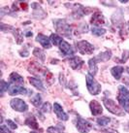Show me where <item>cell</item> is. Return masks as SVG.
Here are the masks:
<instances>
[{"label":"cell","mask_w":129,"mask_h":133,"mask_svg":"<svg viewBox=\"0 0 129 133\" xmlns=\"http://www.w3.org/2000/svg\"><path fill=\"white\" fill-rule=\"evenodd\" d=\"M119 93L118 95V100L120 106H121L125 112L129 114V90L123 85H119L118 88Z\"/></svg>","instance_id":"6da1fadb"},{"label":"cell","mask_w":129,"mask_h":133,"mask_svg":"<svg viewBox=\"0 0 129 133\" xmlns=\"http://www.w3.org/2000/svg\"><path fill=\"white\" fill-rule=\"evenodd\" d=\"M55 30L61 35L67 38L71 37V27L64 19H55L53 21Z\"/></svg>","instance_id":"7a4b0ae2"},{"label":"cell","mask_w":129,"mask_h":133,"mask_svg":"<svg viewBox=\"0 0 129 133\" xmlns=\"http://www.w3.org/2000/svg\"><path fill=\"white\" fill-rule=\"evenodd\" d=\"M86 87H87L89 92L93 95H97L101 91V85L93 79L91 75L89 74L86 75Z\"/></svg>","instance_id":"3957f363"},{"label":"cell","mask_w":129,"mask_h":133,"mask_svg":"<svg viewBox=\"0 0 129 133\" xmlns=\"http://www.w3.org/2000/svg\"><path fill=\"white\" fill-rule=\"evenodd\" d=\"M104 104H105L106 108L108 109V111H110L112 114L117 115V116H123L124 115V112L122 111L120 107L118 105H117V103L114 102L113 100L105 98L104 99Z\"/></svg>","instance_id":"277c9868"},{"label":"cell","mask_w":129,"mask_h":133,"mask_svg":"<svg viewBox=\"0 0 129 133\" xmlns=\"http://www.w3.org/2000/svg\"><path fill=\"white\" fill-rule=\"evenodd\" d=\"M77 48L79 52L83 55H91L94 51V47L87 41H79L77 42Z\"/></svg>","instance_id":"5b68a950"},{"label":"cell","mask_w":129,"mask_h":133,"mask_svg":"<svg viewBox=\"0 0 129 133\" xmlns=\"http://www.w3.org/2000/svg\"><path fill=\"white\" fill-rule=\"evenodd\" d=\"M28 70H29L30 73H32L34 75H37V76H44L46 75V73L48 72V69H46L45 67H43L41 64L37 62H30L29 66H28Z\"/></svg>","instance_id":"8992f818"},{"label":"cell","mask_w":129,"mask_h":133,"mask_svg":"<svg viewBox=\"0 0 129 133\" xmlns=\"http://www.w3.org/2000/svg\"><path fill=\"white\" fill-rule=\"evenodd\" d=\"M76 127L80 133H87L91 129V124L87 121H85L82 118H77L76 121Z\"/></svg>","instance_id":"52a82bcc"},{"label":"cell","mask_w":129,"mask_h":133,"mask_svg":"<svg viewBox=\"0 0 129 133\" xmlns=\"http://www.w3.org/2000/svg\"><path fill=\"white\" fill-rule=\"evenodd\" d=\"M11 107L18 112H25L28 109L27 104L23 101V100L19 99V98H15V99H12L10 102Z\"/></svg>","instance_id":"ba28073f"},{"label":"cell","mask_w":129,"mask_h":133,"mask_svg":"<svg viewBox=\"0 0 129 133\" xmlns=\"http://www.w3.org/2000/svg\"><path fill=\"white\" fill-rule=\"evenodd\" d=\"M59 49H60V51H61L65 56H71L74 55V50H73V48H72V46H71L69 43H67L66 41H64V40L61 41V43L59 44Z\"/></svg>","instance_id":"9c48e42d"},{"label":"cell","mask_w":129,"mask_h":133,"mask_svg":"<svg viewBox=\"0 0 129 133\" xmlns=\"http://www.w3.org/2000/svg\"><path fill=\"white\" fill-rule=\"evenodd\" d=\"M8 91L10 93V95H17V94H26L27 90L25 88H23L22 85H10V88L8 89Z\"/></svg>","instance_id":"30bf717a"},{"label":"cell","mask_w":129,"mask_h":133,"mask_svg":"<svg viewBox=\"0 0 129 133\" xmlns=\"http://www.w3.org/2000/svg\"><path fill=\"white\" fill-rule=\"evenodd\" d=\"M53 111H55V115L57 116V118L59 119H61V121H67L68 119V115L63 111L62 107L58 103L53 104Z\"/></svg>","instance_id":"8fae6325"},{"label":"cell","mask_w":129,"mask_h":133,"mask_svg":"<svg viewBox=\"0 0 129 133\" xmlns=\"http://www.w3.org/2000/svg\"><path fill=\"white\" fill-rule=\"evenodd\" d=\"M89 107H90L92 115H94V116H98V115L102 114V112H103V108L101 106V104L99 102H97L96 100H93L90 102Z\"/></svg>","instance_id":"7c38bea8"},{"label":"cell","mask_w":129,"mask_h":133,"mask_svg":"<svg viewBox=\"0 0 129 133\" xmlns=\"http://www.w3.org/2000/svg\"><path fill=\"white\" fill-rule=\"evenodd\" d=\"M91 23L92 24H94V25H102V24H104L105 23V19H104L103 15L101 14V13H99V12H96V13H94L93 14V16H92L91 18Z\"/></svg>","instance_id":"4fadbf2b"},{"label":"cell","mask_w":129,"mask_h":133,"mask_svg":"<svg viewBox=\"0 0 129 133\" xmlns=\"http://www.w3.org/2000/svg\"><path fill=\"white\" fill-rule=\"evenodd\" d=\"M36 40L40 43L44 48L46 49H51L52 47V45H51V40H50V38H48L47 36H45L43 34H38V36H37Z\"/></svg>","instance_id":"5bb4252c"},{"label":"cell","mask_w":129,"mask_h":133,"mask_svg":"<svg viewBox=\"0 0 129 133\" xmlns=\"http://www.w3.org/2000/svg\"><path fill=\"white\" fill-rule=\"evenodd\" d=\"M69 64L70 66L73 68L74 70H77V69H80L83 64H84V60L80 57H77V56H74L69 60Z\"/></svg>","instance_id":"9a60e30c"},{"label":"cell","mask_w":129,"mask_h":133,"mask_svg":"<svg viewBox=\"0 0 129 133\" xmlns=\"http://www.w3.org/2000/svg\"><path fill=\"white\" fill-rule=\"evenodd\" d=\"M25 124L28 125L29 127L33 128V129H38L39 128V125H38V122L36 121V118L33 117V116H28L27 118L25 119Z\"/></svg>","instance_id":"2e32d148"},{"label":"cell","mask_w":129,"mask_h":133,"mask_svg":"<svg viewBox=\"0 0 129 133\" xmlns=\"http://www.w3.org/2000/svg\"><path fill=\"white\" fill-rule=\"evenodd\" d=\"M123 71H124V69H123L122 66H114L112 68L111 73H112V75H113L117 80H119L120 77H121L122 73H123Z\"/></svg>","instance_id":"e0dca14e"},{"label":"cell","mask_w":129,"mask_h":133,"mask_svg":"<svg viewBox=\"0 0 129 133\" xmlns=\"http://www.w3.org/2000/svg\"><path fill=\"white\" fill-rule=\"evenodd\" d=\"M29 83L33 85V87H35L36 89H40V90H43V91L45 90V88H44V85H43V83H42V81H41L40 79L30 77L29 78Z\"/></svg>","instance_id":"ac0fdd59"},{"label":"cell","mask_w":129,"mask_h":133,"mask_svg":"<svg viewBox=\"0 0 129 133\" xmlns=\"http://www.w3.org/2000/svg\"><path fill=\"white\" fill-rule=\"evenodd\" d=\"M97 62H98V61L95 59V57L89 59V73H90V75H92V76H94V75L96 74V72H97Z\"/></svg>","instance_id":"d6986e66"},{"label":"cell","mask_w":129,"mask_h":133,"mask_svg":"<svg viewBox=\"0 0 129 133\" xmlns=\"http://www.w3.org/2000/svg\"><path fill=\"white\" fill-rule=\"evenodd\" d=\"M111 55L112 54H111L110 51H107V52H102V54L98 55L97 56H95V59L98 62H100V61H107V60H109L111 58Z\"/></svg>","instance_id":"ffe728a7"},{"label":"cell","mask_w":129,"mask_h":133,"mask_svg":"<svg viewBox=\"0 0 129 133\" xmlns=\"http://www.w3.org/2000/svg\"><path fill=\"white\" fill-rule=\"evenodd\" d=\"M10 80L11 82H13L14 84H23V78L22 76H19L18 73L16 72H13L11 75H10Z\"/></svg>","instance_id":"44dd1931"},{"label":"cell","mask_w":129,"mask_h":133,"mask_svg":"<svg viewBox=\"0 0 129 133\" xmlns=\"http://www.w3.org/2000/svg\"><path fill=\"white\" fill-rule=\"evenodd\" d=\"M13 33H14V36H15L16 40H17V43L18 44H22V40H23V34H22V32L21 31V29H18V28H17V29H13Z\"/></svg>","instance_id":"7402d4cb"},{"label":"cell","mask_w":129,"mask_h":133,"mask_svg":"<svg viewBox=\"0 0 129 133\" xmlns=\"http://www.w3.org/2000/svg\"><path fill=\"white\" fill-rule=\"evenodd\" d=\"M33 55L36 56V57H38V58L40 59L42 62H44V61H45V54H44V52L41 50V49H39V48L34 49Z\"/></svg>","instance_id":"603a6c76"},{"label":"cell","mask_w":129,"mask_h":133,"mask_svg":"<svg viewBox=\"0 0 129 133\" xmlns=\"http://www.w3.org/2000/svg\"><path fill=\"white\" fill-rule=\"evenodd\" d=\"M31 103L33 104L35 107H40L41 104H42V98H41L40 94H35L31 98Z\"/></svg>","instance_id":"cb8c5ba5"},{"label":"cell","mask_w":129,"mask_h":133,"mask_svg":"<svg viewBox=\"0 0 129 133\" xmlns=\"http://www.w3.org/2000/svg\"><path fill=\"white\" fill-rule=\"evenodd\" d=\"M50 39H51V42H52L55 46H59V44H60L61 41H62V38H60L58 35H56V34H52Z\"/></svg>","instance_id":"d4e9b609"},{"label":"cell","mask_w":129,"mask_h":133,"mask_svg":"<svg viewBox=\"0 0 129 133\" xmlns=\"http://www.w3.org/2000/svg\"><path fill=\"white\" fill-rule=\"evenodd\" d=\"M92 33L96 35V36H101V35H104L106 33V29L104 28H100V27H92Z\"/></svg>","instance_id":"484cf974"},{"label":"cell","mask_w":129,"mask_h":133,"mask_svg":"<svg viewBox=\"0 0 129 133\" xmlns=\"http://www.w3.org/2000/svg\"><path fill=\"white\" fill-rule=\"evenodd\" d=\"M110 118H108V117H102V118H99L97 119V123L101 126H106L110 122Z\"/></svg>","instance_id":"4316f807"},{"label":"cell","mask_w":129,"mask_h":133,"mask_svg":"<svg viewBox=\"0 0 129 133\" xmlns=\"http://www.w3.org/2000/svg\"><path fill=\"white\" fill-rule=\"evenodd\" d=\"M9 88H10V87L8 85V83H6V82H4V81H1V88H0V89H1V93H2V94H3L6 90H8Z\"/></svg>","instance_id":"83f0119b"},{"label":"cell","mask_w":129,"mask_h":133,"mask_svg":"<svg viewBox=\"0 0 129 133\" xmlns=\"http://www.w3.org/2000/svg\"><path fill=\"white\" fill-rule=\"evenodd\" d=\"M42 111L43 112H51V104L50 103H45L42 107Z\"/></svg>","instance_id":"f1b7e54d"},{"label":"cell","mask_w":129,"mask_h":133,"mask_svg":"<svg viewBox=\"0 0 129 133\" xmlns=\"http://www.w3.org/2000/svg\"><path fill=\"white\" fill-rule=\"evenodd\" d=\"M6 122H7V124L10 126V127H11L12 129H16V128L18 127V125H17V124H16L14 122H12L11 119H7V121H6Z\"/></svg>","instance_id":"f546056e"},{"label":"cell","mask_w":129,"mask_h":133,"mask_svg":"<svg viewBox=\"0 0 129 133\" xmlns=\"http://www.w3.org/2000/svg\"><path fill=\"white\" fill-rule=\"evenodd\" d=\"M0 133H11V132H10V130L8 129L7 126L4 125V124H1V126H0Z\"/></svg>","instance_id":"4dcf8cb0"},{"label":"cell","mask_w":129,"mask_h":133,"mask_svg":"<svg viewBox=\"0 0 129 133\" xmlns=\"http://www.w3.org/2000/svg\"><path fill=\"white\" fill-rule=\"evenodd\" d=\"M21 7L23 9V10H27V8H28V5L26 2H21Z\"/></svg>","instance_id":"1f68e13d"},{"label":"cell","mask_w":129,"mask_h":133,"mask_svg":"<svg viewBox=\"0 0 129 133\" xmlns=\"http://www.w3.org/2000/svg\"><path fill=\"white\" fill-rule=\"evenodd\" d=\"M25 35L27 37H30V36H32V32H29V31H28L27 33H25Z\"/></svg>","instance_id":"d6a6232c"},{"label":"cell","mask_w":129,"mask_h":133,"mask_svg":"<svg viewBox=\"0 0 129 133\" xmlns=\"http://www.w3.org/2000/svg\"><path fill=\"white\" fill-rule=\"evenodd\" d=\"M120 2H121V3H126L127 0H120Z\"/></svg>","instance_id":"836d02e7"},{"label":"cell","mask_w":129,"mask_h":133,"mask_svg":"<svg viewBox=\"0 0 129 133\" xmlns=\"http://www.w3.org/2000/svg\"><path fill=\"white\" fill-rule=\"evenodd\" d=\"M127 72L129 73V68H127Z\"/></svg>","instance_id":"e575fe53"},{"label":"cell","mask_w":129,"mask_h":133,"mask_svg":"<svg viewBox=\"0 0 129 133\" xmlns=\"http://www.w3.org/2000/svg\"><path fill=\"white\" fill-rule=\"evenodd\" d=\"M30 133H37V132H34V131H32V132H30Z\"/></svg>","instance_id":"d590c367"},{"label":"cell","mask_w":129,"mask_h":133,"mask_svg":"<svg viewBox=\"0 0 129 133\" xmlns=\"http://www.w3.org/2000/svg\"><path fill=\"white\" fill-rule=\"evenodd\" d=\"M128 28H129V22H128Z\"/></svg>","instance_id":"8d00e7d4"}]
</instances>
